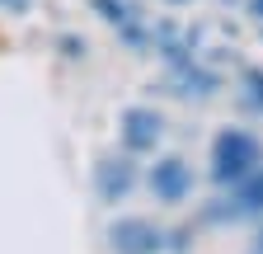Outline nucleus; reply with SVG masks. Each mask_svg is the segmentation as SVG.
<instances>
[{"mask_svg": "<svg viewBox=\"0 0 263 254\" xmlns=\"http://www.w3.org/2000/svg\"><path fill=\"white\" fill-rule=\"evenodd\" d=\"M0 5H5V10H14V14H24V10L33 5V0H0Z\"/></svg>", "mask_w": 263, "mask_h": 254, "instance_id": "obj_9", "label": "nucleus"}, {"mask_svg": "<svg viewBox=\"0 0 263 254\" xmlns=\"http://www.w3.org/2000/svg\"><path fill=\"white\" fill-rule=\"evenodd\" d=\"M240 85H245V104H249L254 113H263V71L249 66V71L240 76Z\"/></svg>", "mask_w": 263, "mask_h": 254, "instance_id": "obj_8", "label": "nucleus"}, {"mask_svg": "<svg viewBox=\"0 0 263 254\" xmlns=\"http://www.w3.org/2000/svg\"><path fill=\"white\" fill-rule=\"evenodd\" d=\"M258 165H263V146H258V137L240 132V127H226V132L212 141V179L216 184H230V188H235Z\"/></svg>", "mask_w": 263, "mask_h": 254, "instance_id": "obj_1", "label": "nucleus"}, {"mask_svg": "<svg viewBox=\"0 0 263 254\" xmlns=\"http://www.w3.org/2000/svg\"><path fill=\"white\" fill-rule=\"evenodd\" d=\"M258 254H263V235H258Z\"/></svg>", "mask_w": 263, "mask_h": 254, "instance_id": "obj_11", "label": "nucleus"}, {"mask_svg": "<svg viewBox=\"0 0 263 254\" xmlns=\"http://www.w3.org/2000/svg\"><path fill=\"white\" fill-rule=\"evenodd\" d=\"M249 10H254V19H263V0H249Z\"/></svg>", "mask_w": 263, "mask_h": 254, "instance_id": "obj_10", "label": "nucleus"}, {"mask_svg": "<svg viewBox=\"0 0 263 254\" xmlns=\"http://www.w3.org/2000/svg\"><path fill=\"white\" fill-rule=\"evenodd\" d=\"M174 5H183V0H174Z\"/></svg>", "mask_w": 263, "mask_h": 254, "instance_id": "obj_12", "label": "nucleus"}, {"mask_svg": "<svg viewBox=\"0 0 263 254\" xmlns=\"http://www.w3.org/2000/svg\"><path fill=\"white\" fill-rule=\"evenodd\" d=\"M108 245H113V254H160L164 231L146 216H118L108 226Z\"/></svg>", "mask_w": 263, "mask_h": 254, "instance_id": "obj_2", "label": "nucleus"}, {"mask_svg": "<svg viewBox=\"0 0 263 254\" xmlns=\"http://www.w3.org/2000/svg\"><path fill=\"white\" fill-rule=\"evenodd\" d=\"M151 193H155L160 203H183V198L193 193V170L179 160V155L151 165Z\"/></svg>", "mask_w": 263, "mask_h": 254, "instance_id": "obj_5", "label": "nucleus"}, {"mask_svg": "<svg viewBox=\"0 0 263 254\" xmlns=\"http://www.w3.org/2000/svg\"><path fill=\"white\" fill-rule=\"evenodd\" d=\"M132 184H137V165L127 160V155H104V160L94 165V188L104 203H122L132 193Z\"/></svg>", "mask_w": 263, "mask_h": 254, "instance_id": "obj_4", "label": "nucleus"}, {"mask_svg": "<svg viewBox=\"0 0 263 254\" xmlns=\"http://www.w3.org/2000/svg\"><path fill=\"white\" fill-rule=\"evenodd\" d=\"M160 132H164V122L155 108H127L122 113V146L127 155H146L160 146Z\"/></svg>", "mask_w": 263, "mask_h": 254, "instance_id": "obj_3", "label": "nucleus"}, {"mask_svg": "<svg viewBox=\"0 0 263 254\" xmlns=\"http://www.w3.org/2000/svg\"><path fill=\"white\" fill-rule=\"evenodd\" d=\"M89 5L99 10V19H104V24H113V28H118V33H122V38H127L132 47H137V52L155 43V38L146 33V28L137 24V14H132V5H122V0H89Z\"/></svg>", "mask_w": 263, "mask_h": 254, "instance_id": "obj_6", "label": "nucleus"}, {"mask_svg": "<svg viewBox=\"0 0 263 254\" xmlns=\"http://www.w3.org/2000/svg\"><path fill=\"white\" fill-rule=\"evenodd\" d=\"M221 212H230V216H249V212H263V165L245 179V184H235V198H230Z\"/></svg>", "mask_w": 263, "mask_h": 254, "instance_id": "obj_7", "label": "nucleus"}]
</instances>
